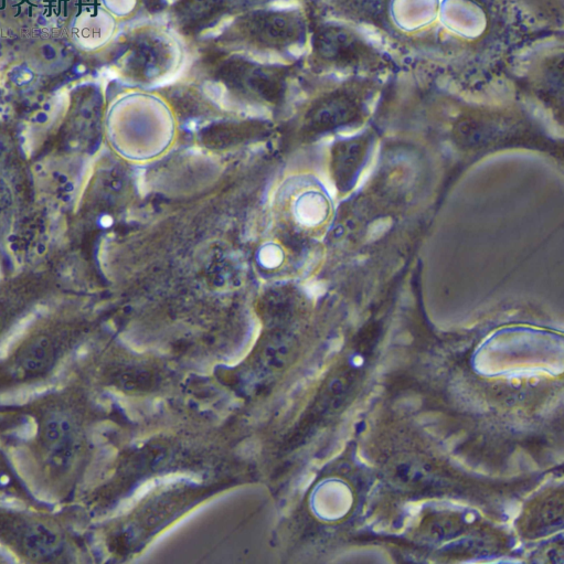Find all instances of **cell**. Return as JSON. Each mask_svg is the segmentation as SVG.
Instances as JSON below:
<instances>
[{
  "label": "cell",
  "instance_id": "obj_1",
  "mask_svg": "<svg viewBox=\"0 0 564 564\" xmlns=\"http://www.w3.org/2000/svg\"><path fill=\"white\" fill-rule=\"evenodd\" d=\"M44 439L53 465L61 470L72 466L76 460L77 440L76 428L68 415H50L44 425Z\"/></svg>",
  "mask_w": 564,
  "mask_h": 564
},
{
  "label": "cell",
  "instance_id": "obj_2",
  "mask_svg": "<svg viewBox=\"0 0 564 564\" xmlns=\"http://www.w3.org/2000/svg\"><path fill=\"white\" fill-rule=\"evenodd\" d=\"M23 544L26 552L33 558H47L61 547V539L56 531L44 524H34L25 532Z\"/></svg>",
  "mask_w": 564,
  "mask_h": 564
},
{
  "label": "cell",
  "instance_id": "obj_3",
  "mask_svg": "<svg viewBox=\"0 0 564 564\" xmlns=\"http://www.w3.org/2000/svg\"><path fill=\"white\" fill-rule=\"evenodd\" d=\"M52 361V349L46 339L38 340L31 345L19 358V365L27 372H40L45 370Z\"/></svg>",
  "mask_w": 564,
  "mask_h": 564
},
{
  "label": "cell",
  "instance_id": "obj_4",
  "mask_svg": "<svg viewBox=\"0 0 564 564\" xmlns=\"http://www.w3.org/2000/svg\"><path fill=\"white\" fill-rule=\"evenodd\" d=\"M46 391H48V387L45 386L17 389L0 396V404L2 406H23V404L44 395Z\"/></svg>",
  "mask_w": 564,
  "mask_h": 564
},
{
  "label": "cell",
  "instance_id": "obj_5",
  "mask_svg": "<svg viewBox=\"0 0 564 564\" xmlns=\"http://www.w3.org/2000/svg\"><path fill=\"white\" fill-rule=\"evenodd\" d=\"M31 324V319L26 318L24 322H21L10 335L4 339V342L0 344V359H4L8 354L9 351L15 346L17 342L23 337L26 333L29 325Z\"/></svg>",
  "mask_w": 564,
  "mask_h": 564
},
{
  "label": "cell",
  "instance_id": "obj_6",
  "mask_svg": "<svg viewBox=\"0 0 564 564\" xmlns=\"http://www.w3.org/2000/svg\"><path fill=\"white\" fill-rule=\"evenodd\" d=\"M251 58L259 63H286L285 59L281 57L279 53H254Z\"/></svg>",
  "mask_w": 564,
  "mask_h": 564
},
{
  "label": "cell",
  "instance_id": "obj_7",
  "mask_svg": "<svg viewBox=\"0 0 564 564\" xmlns=\"http://www.w3.org/2000/svg\"><path fill=\"white\" fill-rule=\"evenodd\" d=\"M233 21L232 17H225L223 18L220 23L215 26L214 28L208 29L205 31L204 34H202V36L208 35L207 37H216L222 34V31L225 30V28H227V26H229Z\"/></svg>",
  "mask_w": 564,
  "mask_h": 564
},
{
  "label": "cell",
  "instance_id": "obj_8",
  "mask_svg": "<svg viewBox=\"0 0 564 564\" xmlns=\"http://www.w3.org/2000/svg\"><path fill=\"white\" fill-rule=\"evenodd\" d=\"M37 432V425L34 422L26 423L21 427L20 436H23L25 439H31Z\"/></svg>",
  "mask_w": 564,
  "mask_h": 564
},
{
  "label": "cell",
  "instance_id": "obj_9",
  "mask_svg": "<svg viewBox=\"0 0 564 564\" xmlns=\"http://www.w3.org/2000/svg\"><path fill=\"white\" fill-rule=\"evenodd\" d=\"M297 6L296 0H274L270 7L274 9H291Z\"/></svg>",
  "mask_w": 564,
  "mask_h": 564
},
{
  "label": "cell",
  "instance_id": "obj_10",
  "mask_svg": "<svg viewBox=\"0 0 564 564\" xmlns=\"http://www.w3.org/2000/svg\"><path fill=\"white\" fill-rule=\"evenodd\" d=\"M9 482V477L5 472V467L0 461V484H7Z\"/></svg>",
  "mask_w": 564,
  "mask_h": 564
},
{
  "label": "cell",
  "instance_id": "obj_11",
  "mask_svg": "<svg viewBox=\"0 0 564 564\" xmlns=\"http://www.w3.org/2000/svg\"><path fill=\"white\" fill-rule=\"evenodd\" d=\"M0 556H3L5 558H13L14 555L12 552H10L6 547H4L2 544H0Z\"/></svg>",
  "mask_w": 564,
  "mask_h": 564
}]
</instances>
